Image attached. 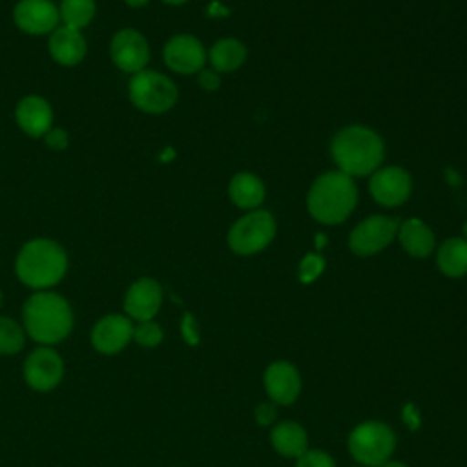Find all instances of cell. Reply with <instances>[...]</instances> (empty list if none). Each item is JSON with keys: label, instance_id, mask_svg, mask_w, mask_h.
I'll return each instance as SVG.
<instances>
[{"label": "cell", "instance_id": "obj_1", "mask_svg": "<svg viewBox=\"0 0 467 467\" xmlns=\"http://www.w3.org/2000/svg\"><path fill=\"white\" fill-rule=\"evenodd\" d=\"M330 155L339 171L348 177L372 175L385 159V142L363 124L341 128L330 140Z\"/></svg>", "mask_w": 467, "mask_h": 467}, {"label": "cell", "instance_id": "obj_2", "mask_svg": "<svg viewBox=\"0 0 467 467\" xmlns=\"http://www.w3.org/2000/svg\"><path fill=\"white\" fill-rule=\"evenodd\" d=\"M358 204V186L339 170L325 171L314 179L306 193V210L321 224H339Z\"/></svg>", "mask_w": 467, "mask_h": 467}, {"label": "cell", "instance_id": "obj_3", "mask_svg": "<svg viewBox=\"0 0 467 467\" xmlns=\"http://www.w3.org/2000/svg\"><path fill=\"white\" fill-rule=\"evenodd\" d=\"M24 327L38 343H58L71 332V306L58 294L36 292L24 305Z\"/></svg>", "mask_w": 467, "mask_h": 467}, {"label": "cell", "instance_id": "obj_4", "mask_svg": "<svg viewBox=\"0 0 467 467\" xmlns=\"http://www.w3.org/2000/svg\"><path fill=\"white\" fill-rule=\"evenodd\" d=\"M15 268L24 285L31 288H47L64 277L67 257L58 243L51 239H33L18 252Z\"/></svg>", "mask_w": 467, "mask_h": 467}, {"label": "cell", "instance_id": "obj_5", "mask_svg": "<svg viewBox=\"0 0 467 467\" xmlns=\"http://www.w3.org/2000/svg\"><path fill=\"white\" fill-rule=\"evenodd\" d=\"M275 237V219L268 210H250L228 230L226 243L237 255H254L265 250Z\"/></svg>", "mask_w": 467, "mask_h": 467}, {"label": "cell", "instance_id": "obj_6", "mask_svg": "<svg viewBox=\"0 0 467 467\" xmlns=\"http://www.w3.org/2000/svg\"><path fill=\"white\" fill-rule=\"evenodd\" d=\"M396 449V436L383 421H365L348 436V451L354 460L367 467H379L389 462Z\"/></svg>", "mask_w": 467, "mask_h": 467}, {"label": "cell", "instance_id": "obj_7", "mask_svg": "<svg viewBox=\"0 0 467 467\" xmlns=\"http://www.w3.org/2000/svg\"><path fill=\"white\" fill-rule=\"evenodd\" d=\"M131 102L144 113H164L177 102V86L162 73L142 69L128 86Z\"/></svg>", "mask_w": 467, "mask_h": 467}, {"label": "cell", "instance_id": "obj_8", "mask_svg": "<svg viewBox=\"0 0 467 467\" xmlns=\"http://www.w3.org/2000/svg\"><path fill=\"white\" fill-rule=\"evenodd\" d=\"M400 221L389 215H370L348 234V248L359 257L374 255L385 250L398 235Z\"/></svg>", "mask_w": 467, "mask_h": 467}, {"label": "cell", "instance_id": "obj_9", "mask_svg": "<svg viewBox=\"0 0 467 467\" xmlns=\"http://www.w3.org/2000/svg\"><path fill=\"white\" fill-rule=\"evenodd\" d=\"M368 193L385 208H396L407 202L412 193V177L401 166L378 168L368 181Z\"/></svg>", "mask_w": 467, "mask_h": 467}, {"label": "cell", "instance_id": "obj_10", "mask_svg": "<svg viewBox=\"0 0 467 467\" xmlns=\"http://www.w3.org/2000/svg\"><path fill=\"white\" fill-rule=\"evenodd\" d=\"M164 62L166 66L181 75L199 73L206 60L208 53L201 40L193 35H175L164 46Z\"/></svg>", "mask_w": 467, "mask_h": 467}, {"label": "cell", "instance_id": "obj_11", "mask_svg": "<svg viewBox=\"0 0 467 467\" xmlns=\"http://www.w3.org/2000/svg\"><path fill=\"white\" fill-rule=\"evenodd\" d=\"M64 374V363L58 352L49 347L35 348L24 365V376L29 387L46 392L55 389Z\"/></svg>", "mask_w": 467, "mask_h": 467}, {"label": "cell", "instance_id": "obj_12", "mask_svg": "<svg viewBox=\"0 0 467 467\" xmlns=\"http://www.w3.org/2000/svg\"><path fill=\"white\" fill-rule=\"evenodd\" d=\"M113 64L126 73H139L150 60V46L135 29H122L113 35L109 46Z\"/></svg>", "mask_w": 467, "mask_h": 467}, {"label": "cell", "instance_id": "obj_13", "mask_svg": "<svg viewBox=\"0 0 467 467\" xmlns=\"http://www.w3.org/2000/svg\"><path fill=\"white\" fill-rule=\"evenodd\" d=\"M15 24L29 35H44L58 27V7L51 0H20L15 7Z\"/></svg>", "mask_w": 467, "mask_h": 467}, {"label": "cell", "instance_id": "obj_14", "mask_svg": "<svg viewBox=\"0 0 467 467\" xmlns=\"http://www.w3.org/2000/svg\"><path fill=\"white\" fill-rule=\"evenodd\" d=\"M265 389L274 403H294L301 392L299 370L290 361L270 363L265 370Z\"/></svg>", "mask_w": 467, "mask_h": 467}, {"label": "cell", "instance_id": "obj_15", "mask_svg": "<svg viewBox=\"0 0 467 467\" xmlns=\"http://www.w3.org/2000/svg\"><path fill=\"white\" fill-rule=\"evenodd\" d=\"M161 303V285L151 277H140L128 288L124 297V310L131 319L150 321L159 312Z\"/></svg>", "mask_w": 467, "mask_h": 467}, {"label": "cell", "instance_id": "obj_16", "mask_svg": "<svg viewBox=\"0 0 467 467\" xmlns=\"http://www.w3.org/2000/svg\"><path fill=\"white\" fill-rule=\"evenodd\" d=\"M133 337V325L130 317L120 314H109L99 319L91 332L93 347L102 354L120 352Z\"/></svg>", "mask_w": 467, "mask_h": 467}, {"label": "cell", "instance_id": "obj_17", "mask_svg": "<svg viewBox=\"0 0 467 467\" xmlns=\"http://www.w3.org/2000/svg\"><path fill=\"white\" fill-rule=\"evenodd\" d=\"M15 115H16L18 126L31 137H42L47 133V130H51L53 111L47 100H44L42 97H36V95L24 97L18 102Z\"/></svg>", "mask_w": 467, "mask_h": 467}, {"label": "cell", "instance_id": "obj_18", "mask_svg": "<svg viewBox=\"0 0 467 467\" xmlns=\"http://www.w3.org/2000/svg\"><path fill=\"white\" fill-rule=\"evenodd\" d=\"M401 248L418 259H425L432 254L434 246H436V237L434 232L431 230V226L418 219V217H410L405 219L403 223H400L398 228V235Z\"/></svg>", "mask_w": 467, "mask_h": 467}, {"label": "cell", "instance_id": "obj_19", "mask_svg": "<svg viewBox=\"0 0 467 467\" xmlns=\"http://www.w3.org/2000/svg\"><path fill=\"white\" fill-rule=\"evenodd\" d=\"M49 53L62 66H75L86 55V40L80 29L58 26L49 36Z\"/></svg>", "mask_w": 467, "mask_h": 467}, {"label": "cell", "instance_id": "obj_20", "mask_svg": "<svg viewBox=\"0 0 467 467\" xmlns=\"http://www.w3.org/2000/svg\"><path fill=\"white\" fill-rule=\"evenodd\" d=\"M228 197L241 210H257L266 197V188L255 173L239 171L228 182Z\"/></svg>", "mask_w": 467, "mask_h": 467}, {"label": "cell", "instance_id": "obj_21", "mask_svg": "<svg viewBox=\"0 0 467 467\" xmlns=\"http://www.w3.org/2000/svg\"><path fill=\"white\" fill-rule=\"evenodd\" d=\"M274 449L286 458H299L308 451V438L305 429L296 421H281L270 432Z\"/></svg>", "mask_w": 467, "mask_h": 467}, {"label": "cell", "instance_id": "obj_22", "mask_svg": "<svg viewBox=\"0 0 467 467\" xmlns=\"http://www.w3.org/2000/svg\"><path fill=\"white\" fill-rule=\"evenodd\" d=\"M206 53L212 69L217 73H232L239 69L246 60L244 44L234 36L219 38Z\"/></svg>", "mask_w": 467, "mask_h": 467}, {"label": "cell", "instance_id": "obj_23", "mask_svg": "<svg viewBox=\"0 0 467 467\" xmlns=\"http://www.w3.org/2000/svg\"><path fill=\"white\" fill-rule=\"evenodd\" d=\"M438 270L452 279L467 274V241L463 237L445 239L436 252Z\"/></svg>", "mask_w": 467, "mask_h": 467}, {"label": "cell", "instance_id": "obj_24", "mask_svg": "<svg viewBox=\"0 0 467 467\" xmlns=\"http://www.w3.org/2000/svg\"><path fill=\"white\" fill-rule=\"evenodd\" d=\"M58 15L64 26L80 29L91 22L95 15V2L93 0H62L58 7Z\"/></svg>", "mask_w": 467, "mask_h": 467}, {"label": "cell", "instance_id": "obj_25", "mask_svg": "<svg viewBox=\"0 0 467 467\" xmlns=\"http://www.w3.org/2000/svg\"><path fill=\"white\" fill-rule=\"evenodd\" d=\"M24 347V330L11 317L0 316V354H15Z\"/></svg>", "mask_w": 467, "mask_h": 467}, {"label": "cell", "instance_id": "obj_26", "mask_svg": "<svg viewBox=\"0 0 467 467\" xmlns=\"http://www.w3.org/2000/svg\"><path fill=\"white\" fill-rule=\"evenodd\" d=\"M133 339L142 347H155L162 341V328L155 321H139L133 327Z\"/></svg>", "mask_w": 467, "mask_h": 467}, {"label": "cell", "instance_id": "obj_27", "mask_svg": "<svg viewBox=\"0 0 467 467\" xmlns=\"http://www.w3.org/2000/svg\"><path fill=\"white\" fill-rule=\"evenodd\" d=\"M325 270V259L319 254H306L299 263V279L303 283L316 281Z\"/></svg>", "mask_w": 467, "mask_h": 467}, {"label": "cell", "instance_id": "obj_28", "mask_svg": "<svg viewBox=\"0 0 467 467\" xmlns=\"http://www.w3.org/2000/svg\"><path fill=\"white\" fill-rule=\"evenodd\" d=\"M296 467H334V460L328 452L321 449H312L297 458Z\"/></svg>", "mask_w": 467, "mask_h": 467}, {"label": "cell", "instance_id": "obj_29", "mask_svg": "<svg viewBox=\"0 0 467 467\" xmlns=\"http://www.w3.org/2000/svg\"><path fill=\"white\" fill-rule=\"evenodd\" d=\"M197 82L204 91H215L221 86V77L212 67H202L197 75Z\"/></svg>", "mask_w": 467, "mask_h": 467}, {"label": "cell", "instance_id": "obj_30", "mask_svg": "<svg viewBox=\"0 0 467 467\" xmlns=\"http://www.w3.org/2000/svg\"><path fill=\"white\" fill-rule=\"evenodd\" d=\"M44 140H46V144H47L51 150H57V151L64 150V148L67 146V142H69L67 133H66L64 130H60V128H51V130H47V133L44 135Z\"/></svg>", "mask_w": 467, "mask_h": 467}, {"label": "cell", "instance_id": "obj_31", "mask_svg": "<svg viewBox=\"0 0 467 467\" xmlns=\"http://www.w3.org/2000/svg\"><path fill=\"white\" fill-rule=\"evenodd\" d=\"M181 332L184 336V339L190 343V345H195L199 341V332H197V325L192 317V314H184V319L181 323Z\"/></svg>", "mask_w": 467, "mask_h": 467}, {"label": "cell", "instance_id": "obj_32", "mask_svg": "<svg viewBox=\"0 0 467 467\" xmlns=\"http://www.w3.org/2000/svg\"><path fill=\"white\" fill-rule=\"evenodd\" d=\"M277 416V410H275V405H270V403H261L257 409H255V420L261 423V425H270Z\"/></svg>", "mask_w": 467, "mask_h": 467}, {"label": "cell", "instance_id": "obj_33", "mask_svg": "<svg viewBox=\"0 0 467 467\" xmlns=\"http://www.w3.org/2000/svg\"><path fill=\"white\" fill-rule=\"evenodd\" d=\"M130 7H142V5H146L150 0H124Z\"/></svg>", "mask_w": 467, "mask_h": 467}, {"label": "cell", "instance_id": "obj_34", "mask_svg": "<svg viewBox=\"0 0 467 467\" xmlns=\"http://www.w3.org/2000/svg\"><path fill=\"white\" fill-rule=\"evenodd\" d=\"M379 467H407V465H405V463H401V462H390V460H389V462L381 463Z\"/></svg>", "mask_w": 467, "mask_h": 467}, {"label": "cell", "instance_id": "obj_35", "mask_svg": "<svg viewBox=\"0 0 467 467\" xmlns=\"http://www.w3.org/2000/svg\"><path fill=\"white\" fill-rule=\"evenodd\" d=\"M164 4H170V5H181V4H184V2H188V0H162Z\"/></svg>", "mask_w": 467, "mask_h": 467}, {"label": "cell", "instance_id": "obj_36", "mask_svg": "<svg viewBox=\"0 0 467 467\" xmlns=\"http://www.w3.org/2000/svg\"><path fill=\"white\" fill-rule=\"evenodd\" d=\"M462 234H463V239L467 241V221L463 223V226H462Z\"/></svg>", "mask_w": 467, "mask_h": 467}, {"label": "cell", "instance_id": "obj_37", "mask_svg": "<svg viewBox=\"0 0 467 467\" xmlns=\"http://www.w3.org/2000/svg\"><path fill=\"white\" fill-rule=\"evenodd\" d=\"M0 305H2V292H0Z\"/></svg>", "mask_w": 467, "mask_h": 467}]
</instances>
